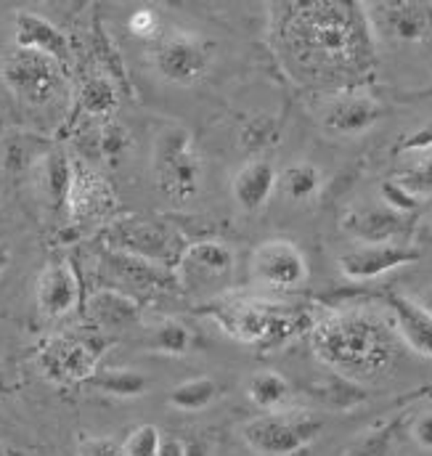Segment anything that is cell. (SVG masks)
Returning a JSON list of instances; mask_svg holds the SVG:
<instances>
[{"label":"cell","mask_w":432,"mask_h":456,"mask_svg":"<svg viewBox=\"0 0 432 456\" xmlns=\"http://www.w3.org/2000/svg\"><path fill=\"white\" fill-rule=\"evenodd\" d=\"M314 350L329 366L347 374H374L390 361L385 327L366 314H334L314 327Z\"/></svg>","instance_id":"1"},{"label":"cell","mask_w":432,"mask_h":456,"mask_svg":"<svg viewBox=\"0 0 432 456\" xmlns=\"http://www.w3.org/2000/svg\"><path fill=\"white\" fill-rule=\"evenodd\" d=\"M298 32L303 43L326 61H350L361 56V27L366 13L350 3H306L298 8Z\"/></svg>","instance_id":"2"},{"label":"cell","mask_w":432,"mask_h":456,"mask_svg":"<svg viewBox=\"0 0 432 456\" xmlns=\"http://www.w3.org/2000/svg\"><path fill=\"white\" fill-rule=\"evenodd\" d=\"M322 433V419L300 411H273L244 422V444L263 456H295Z\"/></svg>","instance_id":"3"},{"label":"cell","mask_w":432,"mask_h":456,"mask_svg":"<svg viewBox=\"0 0 432 456\" xmlns=\"http://www.w3.org/2000/svg\"><path fill=\"white\" fill-rule=\"evenodd\" d=\"M151 167L159 186L173 197H192L202 183V162L192 146V133L186 127H165L154 138Z\"/></svg>","instance_id":"4"},{"label":"cell","mask_w":432,"mask_h":456,"mask_svg":"<svg viewBox=\"0 0 432 456\" xmlns=\"http://www.w3.org/2000/svg\"><path fill=\"white\" fill-rule=\"evenodd\" d=\"M3 86L24 104H48L61 88V64L37 51L13 48L0 61Z\"/></svg>","instance_id":"5"},{"label":"cell","mask_w":432,"mask_h":456,"mask_svg":"<svg viewBox=\"0 0 432 456\" xmlns=\"http://www.w3.org/2000/svg\"><path fill=\"white\" fill-rule=\"evenodd\" d=\"M363 13L369 27L387 43L422 45L432 37V3H414V0L369 3Z\"/></svg>","instance_id":"6"},{"label":"cell","mask_w":432,"mask_h":456,"mask_svg":"<svg viewBox=\"0 0 432 456\" xmlns=\"http://www.w3.org/2000/svg\"><path fill=\"white\" fill-rule=\"evenodd\" d=\"M252 279L268 289L289 292L308 281V260L289 239H268L252 252Z\"/></svg>","instance_id":"7"},{"label":"cell","mask_w":432,"mask_h":456,"mask_svg":"<svg viewBox=\"0 0 432 456\" xmlns=\"http://www.w3.org/2000/svg\"><path fill=\"white\" fill-rule=\"evenodd\" d=\"M213 48L200 35L173 32L154 51V69L173 86H192L210 69Z\"/></svg>","instance_id":"8"},{"label":"cell","mask_w":432,"mask_h":456,"mask_svg":"<svg viewBox=\"0 0 432 456\" xmlns=\"http://www.w3.org/2000/svg\"><path fill=\"white\" fill-rule=\"evenodd\" d=\"M96 363H99V350L69 335L51 338L37 350V366L43 377L53 385L88 382L96 374Z\"/></svg>","instance_id":"9"},{"label":"cell","mask_w":432,"mask_h":456,"mask_svg":"<svg viewBox=\"0 0 432 456\" xmlns=\"http://www.w3.org/2000/svg\"><path fill=\"white\" fill-rule=\"evenodd\" d=\"M422 257V249L406 241L387 244H358L339 255L337 265L347 281H374L390 271L412 265Z\"/></svg>","instance_id":"10"},{"label":"cell","mask_w":432,"mask_h":456,"mask_svg":"<svg viewBox=\"0 0 432 456\" xmlns=\"http://www.w3.org/2000/svg\"><path fill=\"white\" fill-rule=\"evenodd\" d=\"M210 316L239 342H265L271 332L281 324L271 308L260 305L257 300H236V303H217L210 308Z\"/></svg>","instance_id":"11"},{"label":"cell","mask_w":432,"mask_h":456,"mask_svg":"<svg viewBox=\"0 0 432 456\" xmlns=\"http://www.w3.org/2000/svg\"><path fill=\"white\" fill-rule=\"evenodd\" d=\"M342 231L358 244H387L398 241L406 231V216L390 210L387 205H363L345 213Z\"/></svg>","instance_id":"12"},{"label":"cell","mask_w":432,"mask_h":456,"mask_svg":"<svg viewBox=\"0 0 432 456\" xmlns=\"http://www.w3.org/2000/svg\"><path fill=\"white\" fill-rule=\"evenodd\" d=\"M276 189H279V170L271 159L263 157H255L247 165H241L231 181V197L241 213H260L271 202Z\"/></svg>","instance_id":"13"},{"label":"cell","mask_w":432,"mask_h":456,"mask_svg":"<svg viewBox=\"0 0 432 456\" xmlns=\"http://www.w3.org/2000/svg\"><path fill=\"white\" fill-rule=\"evenodd\" d=\"M13 48L45 53V56L56 59L59 64H64L69 59L67 35L45 16L29 13V11H16V16H13Z\"/></svg>","instance_id":"14"},{"label":"cell","mask_w":432,"mask_h":456,"mask_svg":"<svg viewBox=\"0 0 432 456\" xmlns=\"http://www.w3.org/2000/svg\"><path fill=\"white\" fill-rule=\"evenodd\" d=\"M385 117V107L366 94H345L324 112V127L331 135H361Z\"/></svg>","instance_id":"15"},{"label":"cell","mask_w":432,"mask_h":456,"mask_svg":"<svg viewBox=\"0 0 432 456\" xmlns=\"http://www.w3.org/2000/svg\"><path fill=\"white\" fill-rule=\"evenodd\" d=\"M37 308L48 319H61L72 314L80 303V284L75 271L67 263H53L48 265L40 279H37Z\"/></svg>","instance_id":"16"},{"label":"cell","mask_w":432,"mask_h":456,"mask_svg":"<svg viewBox=\"0 0 432 456\" xmlns=\"http://www.w3.org/2000/svg\"><path fill=\"white\" fill-rule=\"evenodd\" d=\"M387 308L393 314L395 332L414 353L432 358V316L412 297L406 295H390Z\"/></svg>","instance_id":"17"},{"label":"cell","mask_w":432,"mask_h":456,"mask_svg":"<svg viewBox=\"0 0 432 456\" xmlns=\"http://www.w3.org/2000/svg\"><path fill=\"white\" fill-rule=\"evenodd\" d=\"M289 395H292L289 379L273 369H260L249 374L247 379V398L265 414L284 411V406L289 403Z\"/></svg>","instance_id":"18"},{"label":"cell","mask_w":432,"mask_h":456,"mask_svg":"<svg viewBox=\"0 0 432 456\" xmlns=\"http://www.w3.org/2000/svg\"><path fill=\"white\" fill-rule=\"evenodd\" d=\"M88 314H91V319L96 324H102L107 330H125V327L138 324V319H141L138 305L130 297H125L119 292H111V289H104V292L91 297Z\"/></svg>","instance_id":"19"},{"label":"cell","mask_w":432,"mask_h":456,"mask_svg":"<svg viewBox=\"0 0 432 456\" xmlns=\"http://www.w3.org/2000/svg\"><path fill=\"white\" fill-rule=\"evenodd\" d=\"M279 189L292 202H311L324 189V173L314 162H295L279 173Z\"/></svg>","instance_id":"20"},{"label":"cell","mask_w":432,"mask_h":456,"mask_svg":"<svg viewBox=\"0 0 432 456\" xmlns=\"http://www.w3.org/2000/svg\"><path fill=\"white\" fill-rule=\"evenodd\" d=\"M217 398V382L213 377H192L181 385H175L167 395V403L175 411H205L208 406H213Z\"/></svg>","instance_id":"21"},{"label":"cell","mask_w":432,"mask_h":456,"mask_svg":"<svg viewBox=\"0 0 432 456\" xmlns=\"http://www.w3.org/2000/svg\"><path fill=\"white\" fill-rule=\"evenodd\" d=\"M88 382L96 390L114 395V398H138L149 390L146 374H141L135 369H104V371H96Z\"/></svg>","instance_id":"22"},{"label":"cell","mask_w":432,"mask_h":456,"mask_svg":"<svg viewBox=\"0 0 432 456\" xmlns=\"http://www.w3.org/2000/svg\"><path fill=\"white\" fill-rule=\"evenodd\" d=\"M183 260L194 263L210 273H228L233 268V249L220 239H200L186 247Z\"/></svg>","instance_id":"23"},{"label":"cell","mask_w":432,"mask_h":456,"mask_svg":"<svg viewBox=\"0 0 432 456\" xmlns=\"http://www.w3.org/2000/svg\"><path fill=\"white\" fill-rule=\"evenodd\" d=\"M75 186V165L67 159V154L56 151L45 159V191L56 208L69 205V194Z\"/></svg>","instance_id":"24"},{"label":"cell","mask_w":432,"mask_h":456,"mask_svg":"<svg viewBox=\"0 0 432 456\" xmlns=\"http://www.w3.org/2000/svg\"><path fill=\"white\" fill-rule=\"evenodd\" d=\"M80 107L88 114H96V117L114 112L119 107V96H117L114 83L104 75H91L80 86Z\"/></svg>","instance_id":"25"},{"label":"cell","mask_w":432,"mask_h":456,"mask_svg":"<svg viewBox=\"0 0 432 456\" xmlns=\"http://www.w3.org/2000/svg\"><path fill=\"white\" fill-rule=\"evenodd\" d=\"M149 347L159 350V353H167V355H183L192 347V332L181 322L167 319V322H162V324H157L151 330Z\"/></svg>","instance_id":"26"},{"label":"cell","mask_w":432,"mask_h":456,"mask_svg":"<svg viewBox=\"0 0 432 456\" xmlns=\"http://www.w3.org/2000/svg\"><path fill=\"white\" fill-rule=\"evenodd\" d=\"M276 133H279V130H276V122H273L271 117H265V114H257V117L247 119V125L241 127V146H244L247 151L260 154V151H265L268 146H273Z\"/></svg>","instance_id":"27"},{"label":"cell","mask_w":432,"mask_h":456,"mask_svg":"<svg viewBox=\"0 0 432 456\" xmlns=\"http://www.w3.org/2000/svg\"><path fill=\"white\" fill-rule=\"evenodd\" d=\"M162 433L154 425H138L122 444L125 456H159Z\"/></svg>","instance_id":"28"},{"label":"cell","mask_w":432,"mask_h":456,"mask_svg":"<svg viewBox=\"0 0 432 456\" xmlns=\"http://www.w3.org/2000/svg\"><path fill=\"white\" fill-rule=\"evenodd\" d=\"M379 194H382V205H387L390 210L401 213V216H412L417 208H420V197H414L398 178H390L379 186Z\"/></svg>","instance_id":"29"},{"label":"cell","mask_w":432,"mask_h":456,"mask_svg":"<svg viewBox=\"0 0 432 456\" xmlns=\"http://www.w3.org/2000/svg\"><path fill=\"white\" fill-rule=\"evenodd\" d=\"M398 181L414 194V197H430L432 194V154H428L422 162H417L412 170L398 175Z\"/></svg>","instance_id":"30"},{"label":"cell","mask_w":432,"mask_h":456,"mask_svg":"<svg viewBox=\"0 0 432 456\" xmlns=\"http://www.w3.org/2000/svg\"><path fill=\"white\" fill-rule=\"evenodd\" d=\"M99 146H102V154H104V157H119V154H125V149L130 146V135H127V130L119 127V125H107V127L102 130Z\"/></svg>","instance_id":"31"},{"label":"cell","mask_w":432,"mask_h":456,"mask_svg":"<svg viewBox=\"0 0 432 456\" xmlns=\"http://www.w3.org/2000/svg\"><path fill=\"white\" fill-rule=\"evenodd\" d=\"M127 27H130V32L138 35V37H154L157 29H159V16H157L151 8H138V11L130 16Z\"/></svg>","instance_id":"32"},{"label":"cell","mask_w":432,"mask_h":456,"mask_svg":"<svg viewBox=\"0 0 432 456\" xmlns=\"http://www.w3.org/2000/svg\"><path fill=\"white\" fill-rule=\"evenodd\" d=\"M401 151H406V154H432V125H425V127H420V130H412L403 141H401V146H398Z\"/></svg>","instance_id":"33"},{"label":"cell","mask_w":432,"mask_h":456,"mask_svg":"<svg viewBox=\"0 0 432 456\" xmlns=\"http://www.w3.org/2000/svg\"><path fill=\"white\" fill-rule=\"evenodd\" d=\"M412 438L420 449L432 452V411H425L422 417H417V422L412 425Z\"/></svg>","instance_id":"34"},{"label":"cell","mask_w":432,"mask_h":456,"mask_svg":"<svg viewBox=\"0 0 432 456\" xmlns=\"http://www.w3.org/2000/svg\"><path fill=\"white\" fill-rule=\"evenodd\" d=\"M86 456H125V449L111 438H94L86 446Z\"/></svg>","instance_id":"35"},{"label":"cell","mask_w":432,"mask_h":456,"mask_svg":"<svg viewBox=\"0 0 432 456\" xmlns=\"http://www.w3.org/2000/svg\"><path fill=\"white\" fill-rule=\"evenodd\" d=\"M159 456H189L186 454V444L178 441V438H165V436H162Z\"/></svg>","instance_id":"36"},{"label":"cell","mask_w":432,"mask_h":456,"mask_svg":"<svg viewBox=\"0 0 432 456\" xmlns=\"http://www.w3.org/2000/svg\"><path fill=\"white\" fill-rule=\"evenodd\" d=\"M417 303H420V305H422V308H425V311L432 316V287H428V289L417 297Z\"/></svg>","instance_id":"37"},{"label":"cell","mask_w":432,"mask_h":456,"mask_svg":"<svg viewBox=\"0 0 432 456\" xmlns=\"http://www.w3.org/2000/svg\"><path fill=\"white\" fill-rule=\"evenodd\" d=\"M8 263H11V249H8L5 244H0V276L5 273Z\"/></svg>","instance_id":"38"},{"label":"cell","mask_w":432,"mask_h":456,"mask_svg":"<svg viewBox=\"0 0 432 456\" xmlns=\"http://www.w3.org/2000/svg\"><path fill=\"white\" fill-rule=\"evenodd\" d=\"M186 454H189V456H205V446H202V444H197V441H192V444H186Z\"/></svg>","instance_id":"39"},{"label":"cell","mask_w":432,"mask_h":456,"mask_svg":"<svg viewBox=\"0 0 432 456\" xmlns=\"http://www.w3.org/2000/svg\"><path fill=\"white\" fill-rule=\"evenodd\" d=\"M428 96H432V86L428 88V91H422V94H420V99H428Z\"/></svg>","instance_id":"40"},{"label":"cell","mask_w":432,"mask_h":456,"mask_svg":"<svg viewBox=\"0 0 432 456\" xmlns=\"http://www.w3.org/2000/svg\"><path fill=\"white\" fill-rule=\"evenodd\" d=\"M428 224H430V228H432V210H430V216H428Z\"/></svg>","instance_id":"41"},{"label":"cell","mask_w":432,"mask_h":456,"mask_svg":"<svg viewBox=\"0 0 432 456\" xmlns=\"http://www.w3.org/2000/svg\"><path fill=\"white\" fill-rule=\"evenodd\" d=\"M0 382H3V369H0Z\"/></svg>","instance_id":"42"}]
</instances>
